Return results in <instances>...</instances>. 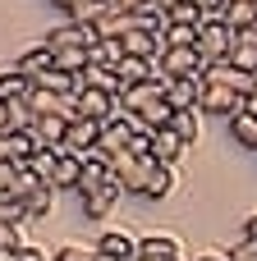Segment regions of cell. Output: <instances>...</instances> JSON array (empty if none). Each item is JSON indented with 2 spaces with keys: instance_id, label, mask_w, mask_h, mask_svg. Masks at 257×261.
<instances>
[{
  "instance_id": "cell-8",
  "label": "cell",
  "mask_w": 257,
  "mask_h": 261,
  "mask_svg": "<svg viewBox=\"0 0 257 261\" xmlns=\"http://www.w3.org/2000/svg\"><path fill=\"white\" fill-rule=\"evenodd\" d=\"M74 119H92V124H106L110 115H115V96H106V92H97V87H78L74 92Z\"/></svg>"
},
{
  "instance_id": "cell-43",
  "label": "cell",
  "mask_w": 257,
  "mask_h": 261,
  "mask_svg": "<svg viewBox=\"0 0 257 261\" xmlns=\"http://www.w3.org/2000/svg\"><path fill=\"white\" fill-rule=\"evenodd\" d=\"M244 239H257V211L248 216V220H244Z\"/></svg>"
},
{
  "instance_id": "cell-2",
  "label": "cell",
  "mask_w": 257,
  "mask_h": 261,
  "mask_svg": "<svg viewBox=\"0 0 257 261\" xmlns=\"http://www.w3.org/2000/svg\"><path fill=\"white\" fill-rule=\"evenodd\" d=\"M156 69H161L166 78H202L207 60H202L198 46H166V55L156 60Z\"/></svg>"
},
{
  "instance_id": "cell-20",
  "label": "cell",
  "mask_w": 257,
  "mask_h": 261,
  "mask_svg": "<svg viewBox=\"0 0 257 261\" xmlns=\"http://www.w3.org/2000/svg\"><path fill=\"white\" fill-rule=\"evenodd\" d=\"M14 69L32 83V78H41L46 69H55V50H51V46H32V50H23V55H18V64H14Z\"/></svg>"
},
{
  "instance_id": "cell-17",
  "label": "cell",
  "mask_w": 257,
  "mask_h": 261,
  "mask_svg": "<svg viewBox=\"0 0 257 261\" xmlns=\"http://www.w3.org/2000/svg\"><path fill=\"white\" fill-rule=\"evenodd\" d=\"M115 174H110V161L97 151V156H87L83 161V179H78V197H87V193H97V188H106Z\"/></svg>"
},
{
  "instance_id": "cell-42",
  "label": "cell",
  "mask_w": 257,
  "mask_h": 261,
  "mask_svg": "<svg viewBox=\"0 0 257 261\" xmlns=\"http://www.w3.org/2000/svg\"><path fill=\"white\" fill-rule=\"evenodd\" d=\"M175 5H184V0H147V9H161V14H170Z\"/></svg>"
},
{
  "instance_id": "cell-46",
  "label": "cell",
  "mask_w": 257,
  "mask_h": 261,
  "mask_svg": "<svg viewBox=\"0 0 257 261\" xmlns=\"http://www.w3.org/2000/svg\"><path fill=\"white\" fill-rule=\"evenodd\" d=\"M138 261H184V257H138Z\"/></svg>"
},
{
  "instance_id": "cell-26",
  "label": "cell",
  "mask_w": 257,
  "mask_h": 261,
  "mask_svg": "<svg viewBox=\"0 0 257 261\" xmlns=\"http://www.w3.org/2000/svg\"><path fill=\"white\" fill-rule=\"evenodd\" d=\"M51 211H55V188H51V184H41L32 197H23V216H28V220H46Z\"/></svg>"
},
{
  "instance_id": "cell-44",
  "label": "cell",
  "mask_w": 257,
  "mask_h": 261,
  "mask_svg": "<svg viewBox=\"0 0 257 261\" xmlns=\"http://www.w3.org/2000/svg\"><path fill=\"white\" fill-rule=\"evenodd\" d=\"M193 261H235L230 252H202V257H193Z\"/></svg>"
},
{
  "instance_id": "cell-23",
  "label": "cell",
  "mask_w": 257,
  "mask_h": 261,
  "mask_svg": "<svg viewBox=\"0 0 257 261\" xmlns=\"http://www.w3.org/2000/svg\"><path fill=\"white\" fill-rule=\"evenodd\" d=\"M221 18H225L235 32H248V28H257V5H253V0H230Z\"/></svg>"
},
{
  "instance_id": "cell-37",
  "label": "cell",
  "mask_w": 257,
  "mask_h": 261,
  "mask_svg": "<svg viewBox=\"0 0 257 261\" xmlns=\"http://www.w3.org/2000/svg\"><path fill=\"white\" fill-rule=\"evenodd\" d=\"M28 216H23V202H14V197H0V229L5 225H23Z\"/></svg>"
},
{
  "instance_id": "cell-45",
  "label": "cell",
  "mask_w": 257,
  "mask_h": 261,
  "mask_svg": "<svg viewBox=\"0 0 257 261\" xmlns=\"http://www.w3.org/2000/svg\"><path fill=\"white\" fill-rule=\"evenodd\" d=\"M51 5H60V9H64V14H69V9H74V5H78V0H51Z\"/></svg>"
},
{
  "instance_id": "cell-39",
  "label": "cell",
  "mask_w": 257,
  "mask_h": 261,
  "mask_svg": "<svg viewBox=\"0 0 257 261\" xmlns=\"http://www.w3.org/2000/svg\"><path fill=\"white\" fill-rule=\"evenodd\" d=\"M14 257L18 261H55V252H46V248H37V243H23Z\"/></svg>"
},
{
  "instance_id": "cell-14",
  "label": "cell",
  "mask_w": 257,
  "mask_h": 261,
  "mask_svg": "<svg viewBox=\"0 0 257 261\" xmlns=\"http://www.w3.org/2000/svg\"><path fill=\"white\" fill-rule=\"evenodd\" d=\"M120 9V0H78L69 9V23H83V28H101L110 14Z\"/></svg>"
},
{
  "instance_id": "cell-33",
  "label": "cell",
  "mask_w": 257,
  "mask_h": 261,
  "mask_svg": "<svg viewBox=\"0 0 257 261\" xmlns=\"http://www.w3.org/2000/svg\"><path fill=\"white\" fill-rule=\"evenodd\" d=\"M55 161H60V151H55V147H41V151L28 161V170H32L37 179H46V184H51V170H55Z\"/></svg>"
},
{
  "instance_id": "cell-34",
  "label": "cell",
  "mask_w": 257,
  "mask_h": 261,
  "mask_svg": "<svg viewBox=\"0 0 257 261\" xmlns=\"http://www.w3.org/2000/svg\"><path fill=\"white\" fill-rule=\"evenodd\" d=\"M166 46H198V28H184V23H166Z\"/></svg>"
},
{
  "instance_id": "cell-29",
  "label": "cell",
  "mask_w": 257,
  "mask_h": 261,
  "mask_svg": "<svg viewBox=\"0 0 257 261\" xmlns=\"http://www.w3.org/2000/svg\"><path fill=\"white\" fill-rule=\"evenodd\" d=\"M138 257H179V239H170V234H147V239H138Z\"/></svg>"
},
{
  "instance_id": "cell-1",
  "label": "cell",
  "mask_w": 257,
  "mask_h": 261,
  "mask_svg": "<svg viewBox=\"0 0 257 261\" xmlns=\"http://www.w3.org/2000/svg\"><path fill=\"white\" fill-rule=\"evenodd\" d=\"M239 46V32L225 23V18H207L202 23V32H198V50H202V60L207 64H216V60H230V50Z\"/></svg>"
},
{
  "instance_id": "cell-41",
  "label": "cell",
  "mask_w": 257,
  "mask_h": 261,
  "mask_svg": "<svg viewBox=\"0 0 257 261\" xmlns=\"http://www.w3.org/2000/svg\"><path fill=\"white\" fill-rule=\"evenodd\" d=\"M193 5H198V9H202V14H207V18H221V14H225V5H230V0H193Z\"/></svg>"
},
{
  "instance_id": "cell-7",
  "label": "cell",
  "mask_w": 257,
  "mask_h": 261,
  "mask_svg": "<svg viewBox=\"0 0 257 261\" xmlns=\"http://www.w3.org/2000/svg\"><path fill=\"white\" fill-rule=\"evenodd\" d=\"M166 83H170V78H166V73L156 69V73H152L147 83H133V87H129V92L120 96V110H133V115H138V110H147L152 101H166Z\"/></svg>"
},
{
  "instance_id": "cell-32",
  "label": "cell",
  "mask_w": 257,
  "mask_h": 261,
  "mask_svg": "<svg viewBox=\"0 0 257 261\" xmlns=\"http://www.w3.org/2000/svg\"><path fill=\"white\" fill-rule=\"evenodd\" d=\"M230 64H235V69H244V73H253V78H257V46H248V41L239 37V46L230 50Z\"/></svg>"
},
{
  "instance_id": "cell-31",
  "label": "cell",
  "mask_w": 257,
  "mask_h": 261,
  "mask_svg": "<svg viewBox=\"0 0 257 261\" xmlns=\"http://www.w3.org/2000/svg\"><path fill=\"white\" fill-rule=\"evenodd\" d=\"M166 18H170V23H184V28H198V32H202V23H207V14H202V9H198L193 0H184V5H175V9H170Z\"/></svg>"
},
{
  "instance_id": "cell-22",
  "label": "cell",
  "mask_w": 257,
  "mask_h": 261,
  "mask_svg": "<svg viewBox=\"0 0 257 261\" xmlns=\"http://www.w3.org/2000/svg\"><path fill=\"white\" fill-rule=\"evenodd\" d=\"M87 55H92V64H101V69H120L124 46H120V37H97V41L87 46Z\"/></svg>"
},
{
  "instance_id": "cell-11",
  "label": "cell",
  "mask_w": 257,
  "mask_h": 261,
  "mask_svg": "<svg viewBox=\"0 0 257 261\" xmlns=\"http://www.w3.org/2000/svg\"><path fill=\"white\" fill-rule=\"evenodd\" d=\"M166 101H170V110H198V101H202V78H170V83H166Z\"/></svg>"
},
{
  "instance_id": "cell-40",
  "label": "cell",
  "mask_w": 257,
  "mask_h": 261,
  "mask_svg": "<svg viewBox=\"0 0 257 261\" xmlns=\"http://www.w3.org/2000/svg\"><path fill=\"white\" fill-rule=\"evenodd\" d=\"M230 257L235 261H257V239H239V243L230 248Z\"/></svg>"
},
{
  "instance_id": "cell-21",
  "label": "cell",
  "mask_w": 257,
  "mask_h": 261,
  "mask_svg": "<svg viewBox=\"0 0 257 261\" xmlns=\"http://www.w3.org/2000/svg\"><path fill=\"white\" fill-rule=\"evenodd\" d=\"M78 87H97V92H106V96H124V78L115 73V69H101V64H92L83 78H78Z\"/></svg>"
},
{
  "instance_id": "cell-12",
  "label": "cell",
  "mask_w": 257,
  "mask_h": 261,
  "mask_svg": "<svg viewBox=\"0 0 257 261\" xmlns=\"http://www.w3.org/2000/svg\"><path fill=\"white\" fill-rule=\"evenodd\" d=\"M120 197H124V188L110 179L106 188H97V193H87V197H83V216H87V220H106V216L120 206Z\"/></svg>"
},
{
  "instance_id": "cell-27",
  "label": "cell",
  "mask_w": 257,
  "mask_h": 261,
  "mask_svg": "<svg viewBox=\"0 0 257 261\" xmlns=\"http://www.w3.org/2000/svg\"><path fill=\"white\" fill-rule=\"evenodd\" d=\"M230 138H235L239 147L257 151V115H253V110H244V115H235V119H230Z\"/></svg>"
},
{
  "instance_id": "cell-19",
  "label": "cell",
  "mask_w": 257,
  "mask_h": 261,
  "mask_svg": "<svg viewBox=\"0 0 257 261\" xmlns=\"http://www.w3.org/2000/svg\"><path fill=\"white\" fill-rule=\"evenodd\" d=\"M184 151H189V147H184V138H179L175 128H156V133H152V161H161V165H175Z\"/></svg>"
},
{
  "instance_id": "cell-16",
  "label": "cell",
  "mask_w": 257,
  "mask_h": 261,
  "mask_svg": "<svg viewBox=\"0 0 257 261\" xmlns=\"http://www.w3.org/2000/svg\"><path fill=\"white\" fill-rule=\"evenodd\" d=\"M78 179H83V161L69 156V151H60V161L51 170V188L55 193H78Z\"/></svg>"
},
{
  "instance_id": "cell-13",
  "label": "cell",
  "mask_w": 257,
  "mask_h": 261,
  "mask_svg": "<svg viewBox=\"0 0 257 261\" xmlns=\"http://www.w3.org/2000/svg\"><path fill=\"white\" fill-rule=\"evenodd\" d=\"M97 252L110 257V261H138V239L124 234V229H110V234L97 239Z\"/></svg>"
},
{
  "instance_id": "cell-38",
  "label": "cell",
  "mask_w": 257,
  "mask_h": 261,
  "mask_svg": "<svg viewBox=\"0 0 257 261\" xmlns=\"http://www.w3.org/2000/svg\"><path fill=\"white\" fill-rule=\"evenodd\" d=\"M0 248H5V252H18V248H23V225H5V229H0Z\"/></svg>"
},
{
  "instance_id": "cell-25",
  "label": "cell",
  "mask_w": 257,
  "mask_h": 261,
  "mask_svg": "<svg viewBox=\"0 0 257 261\" xmlns=\"http://www.w3.org/2000/svg\"><path fill=\"white\" fill-rule=\"evenodd\" d=\"M170 128H175V133L184 138V147H193V142L202 138V110H175Z\"/></svg>"
},
{
  "instance_id": "cell-49",
  "label": "cell",
  "mask_w": 257,
  "mask_h": 261,
  "mask_svg": "<svg viewBox=\"0 0 257 261\" xmlns=\"http://www.w3.org/2000/svg\"><path fill=\"white\" fill-rule=\"evenodd\" d=\"M253 5H257V0H253Z\"/></svg>"
},
{
  "instance_id": "cell-28",
  "label": "cell",
  "mask_w": 257,
  "mask_h": 261,
  "mask_svg": "<svg viewBox=\"0 0 257 261\" xmlns=\"http://www.w3.org/2000/svg\"><path fill=\"white\" fill-rule=\"evenodd\" d=\"M115 73H120V78H124V92H129V87H133V83H147V78H152V73H156V64H152V60H133V55H124V60H120V69H115Z\"/></svg>"
},
{
  "instance_id": "cell-24",
  "label": "cell",
  "mask_w": 257,
  "mask_h": 261,
  "mask_svg": "<svg viewBox=\"0 0 257 261\" xmlns=\"http://www.w3.org/2000/svg\"><path fill=\"white\" fill-rule=\"evenodd\" d=\"M32 87H41V92H60V96H74V92H78V78L64 73V69H46L41 78H32Z\"/></svg>"
},
{
  "instance_id": "cell-47",
  "label": "cell",
  "mask_w": 257,
  "mask_h": 261,
  "mask_svg": "<svg viewBox=\"0 0 257 261\" xmlns=\"http://www.w3.org/2000/svg\"><path fill=\"white\" fill-rule=\"evenodd\" d=\"M0 261H18V257H14V252H5V248H0Z\"/></svg>"
},
{
  "instance_id": "cell-18",
  "label": "cell",
  "mask_w": 257,
  "mask_h": 261,
  "mask_svg": "<svg viewBox=\"0 0 257 261\" xmlns=\"http://www.w3.org/2000/svg\"><path fill=\"white\" fill-rule=\"evenodd\" d=\"M170 193H175V165L152 161V165H147V188H143V197H147V202H166Z\"/></svg>"
},
{
  "instance_id": "cell-15",
  "label": "cell",
  "mask_w": 257,
  "mask_h": 261,
  "mask_svg": "<svg viewBox=\"0 0 257 261\" xmlns=\"http://www.w3.org/2000/svg\"><path fill=\"white\" fill-rule=\"evenodd\" d=\"M64 133H69V119H60V115H37V119H32V138H37L41 147L64 151Z\"/></svg>"
},
{
  "instance_id": "cell-48",
  "label": "cell",
  "mask_w": 257,
  "mask_h": 261,
  "mask_svg": "<svg viewBox=\"0 0 257 261\" xmlns=\"http://www.w3.org/2000/svg\"><path fill=\"white\" fill-rule=\"evenodd\" d=\"M248 110H253V115H257V92H253V96H248Z\"/></svg>"
},
{
  "instance_id": "cell-5",
  "label": "cell",
  "mask_w": 257,
  "mask_h": 261,
  "mask_svg": "<svg viewBox=\"0 0 257 261\" xmlns=\"http://www.w3.org/2000/svg\"><path fill=\"white\" fill-rule=\"evenodd\" d=\"M97 147H101V124H92V119H69L64 151L78 156V161H87V156H97Z\"/></svg>"
},
{
  "instance_id": "cell-3",
  "label": "cell",
  "mask_w": 257,
  "mask_h": 261,
  "mask_svg": "<svg viewBox=\"0 0 257 261\" xmlns=\"http://www.w3.org/2000/svg\"><path fill=\"white\" fill-rule=\"evenodd\" d=\"M198 110H202V115H221V119H235V115L248 110V96L235 92V87H212V83H202V101H198Z\"/></svg>"
},
{
  "instance_id": "cell-35",
  "label": "cell",
  "mask_w": 257,
  "mask_h": 261,
  "mask_svg": "<svg viewBox=\"0 0 257 261\" xmlns=\"http://www.w3.org/2000/svg\"><path fill=\"white\" fill-rule=\"evenodd\" d=\"M97 257V243L92 248H83V243H60L55 248V261H92Z\"/></svg>"
},
{
  "instance_id": "cell-9",
  "label": "cell",
  "mask_w": 257,
  "mask_h": 261,
  "mask_svg": "<svg viewBox=\"0 0 257 261\" xmlns=\"http://www.w3.org/2000/svg\"><path fill=\"white\" fill-rule=\"evenodd\" d=\"M101 32L97 28H83V23H60V28H51L46 32V41L41 46H51V50H74V46H92Z\"/></svg>"
},
{
  "instance_id": "cell-10",
  "label": "cell",
  "mask_w": 257,
  "mask_h": 261,
  "mask_svg": "<svg viewBox=\"0 0 257 261\" xmlns=\"http://www.w3.org/2000/svg\"><path fill=\"white\" fill-rule=\"evenodd\" d=\"M28 110H32V115H60V119H74V115H78V110H74V96L41 92V87L28 92Z\"/></svg>"
},
{
  "instance_id": "cell-6",
  "label": "cell",
  "mask_w": 257,
  "mask_h": 261,
  "mask_svg": "<svg viewBox=\"0 0 257 261\" xmlns=\"http://www.w3.org/2000/svg\"><path fill=\"white\" fill-rule=\"evenodd\" d=\"M202 83H212V87H235V92H244V96H253V92H257V78H253V73H244V69H235L230 60L207 64V69H202Z\"/></svg>"
},
{
  "instance_id": "cell-4",
  "label": "cell",
  "mask_w": 257,
  "mask_h": 261,
  "mask_svg": "<svg viewBox=\"0 0 257 261\" xmlns=\"http://www.w3.org/2000/svg\"><path fill=\"white\" fill-rule=\"evenodd\" d=\"M147 165H152V156H133V151L110 156V174H115V184H120L124 193H138V197H143V188H147Z\"/></svg>"
},
{
  "instance_id": "cell-36",
  "label": "cell",
  "mask_w": 257,
  "mask_h": 261,
  "mask_svg": "<svg viewBox=\"0 0 257 261\" xmlns=\"http://www.w3.org/2000/svg\"><path fill=\"white\" fill-rule=\"evenodd\" d=\"M18 174H23V165H18V161H0V197H14Z\"/></svg>"
},
{
  "instance_id": "cell-30",
  "label": "cell",
  "mask_w": 257,
  "mask_h": 261,
  "mask_svg": "<svg viewBox=\"0 0 257 261\" xmlns=\"http://www.w3.org/2000/svg\"><path fill=\"white\" fill-rule=\"evenodd\" d=\"M28 92H32V83H28L18 69H5V73H0V96H5V101H28Z\"/></svg>"
}]
</instances>
